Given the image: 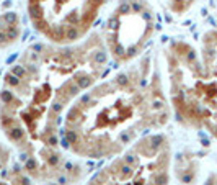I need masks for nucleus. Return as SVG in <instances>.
Here are the masks:
<instances>
[{
    "mask_svg": "<svg viewBox=\"0 0 217 185\" xmlns=\"http://www.w3.org/2000/svg\"><path fill=\"white\" fill-rule=\"evenodd\" d=\"M110 56L101 35L75 44L28 46L0 85V131L31 179L44 185H74L78 165L66 159L62 121L78 97L105 74Z\"/></svg>",
    "mask_w": 217,
    "mask_h": 185,
    "instance_id": "obj_1",
    "label": "nucleus"
},
{
    "mask_svg": "<svg viewBox=\"0 0 217 185\" xmlns=\"http://www.w3.org/2000/svg\"><path fill=\"white\" fill-rule=\"evenodd\" d=\"M170 120V103L152 56H141L85 90L67 110L61 141L82 159H113Z\"/></svg>",
    "mask_w": 217,
    "mask_h": 185,
    "instance_id": "obj_2",
    "label": "nucleus"
},
{
    "mask_svg": "<svg viewBox=\"0 0 217 185\" xmlns=\"http://www.w3.org/2000/svg\"><path fill=\"white\" fill-rule=\"evenodd\" d=\"M163 54L175 118L217 138V31L204 35L199 46L175 40Z\"/></svg>",
    "mask_w": 217,
    "mask_h": 185,
    "instance_id": "obj_3",
    "label": "nucleus"
},
{
    "mask_svg": "<svg viewBox=\"0 0 217 185\" xmlns=\"http://www.w3.org/2000/svg\"><path fill=\"white\" fill-rule=\"evenodd\" d=\"M170 141L152 133L113 157L85 185H170Z\"/></svg>",
    "mask_w": 217,
    "mask_h": 185,
    "instance_id": "obj_4",
    "label": "nucleus"
},
{
    "mask_svg": "<svg viewBox=\"0 0 217 185\" xmlns=\"http://www.w3.org/2000/svg\"><path fill=\"white\" fill-rule=\"evenodd\" d=\"M106 0H26L31 26L52 44H75L90 35Z\"/></svg>",
    "mask_w": 217,
    "mask_h": 185,
    "instance_id": "obj_5",
    "label": "nucleus"
},
{
    "mask_svg": "<svg viewBox=\"0 0 217 185\" xmlns=\"http://www.w3.org/2000/svg\"><path fill=\"white\" fill-rule=\"evenodd\" d=\"M157 31V15L149 0H119L108 16L101 40L110 59L127 66L139 59Z\"/></svg>",
    "mask_w": 217,
    "mask_h": 185,
    "instance_id": "obj_6",
    "label": "nucleus"
},
{
    "mask_svg": "<svg viewBox=\"0 0 217 185\" xmlns=\"http://www.w3.org/2000/svg\"><path fill=\"white\" fill-rule=\"evenodd\" d=\"M0 185H33L31 175L10 147L0 143Z\"/></svg>",
    "mask_w": 217,
    "mask_h": 185,
    "instance_id": "obj_7",
    "label": "nucleus"
},
{
    "mask_svg": "<svg viewBox=\"0 0 217 185\" xmlns=\"http://www.w3.org/2000/svg\"><path fill=\"white\" fill-rule=\"evenodd\" d=\"M167 2V5L170 7V10L173 13H185V12L189 8V7L194 3V0H165Z\"/></svg>",
    "mask_w": 217,
    "mask_h": 185,
    "instance_id": "obj_8",
    "label": "nucleus"
}]
</instances>
